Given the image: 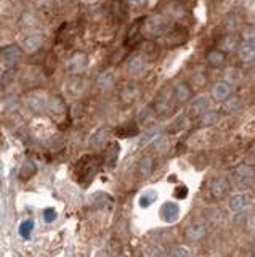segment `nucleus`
Instances as JSON below:
<instances>
[{"mask_svg":"<svg viewBox=\"0 0 255 257\" xmlns=\"http://www.w3.org/2000/svg\"><path fill=\"white\" fill-rule=\"evenodd\" d=\"M153 167H154V161L151 156H143L142 159L138 161V166H137V172H138V177L145 180L148 179L150 175L153 174Z\"/></svg>","mask_w":255,"mask_h":257,"instance_id":"ddd939ff","label":"nucleus"},{"mask_svg":"<svg viewBox=\"0 0 255 257\" xmlns=\"http://www.w3.org/2000/svg\"><path fill=\"white\" fill-rule=\"evenodd\" d=\"M172 108V100H170V93H160V95L156 98V101H154V111H156V114H159V116H162V114H167L170 111Z\"/></svg>","mask_w":255,"mask_h":257,"instance_id":"f8f14e48","label":"nucleus"},{"mask_svg":"<svg viewBox=\"0 0 255 257\" xmlns=\"http://www.w3.org/2000/svg\"><path fill=\"white\" fill-rule=\"evenodd\" d=\"M173 95H175L178 103H185V101H188V100H190V97H191V89L188 87V84L178 82L175 85V90H173Z\"/></svg>","mask_w":255,"mask_h":257,"instance_id":"5701e85b","label":"nucleus"},{"mask_svg":"<svg viewBox=\"0 0 255 257\" xmlns=\"http://www.w3.org/2000/svg\"><path fill=\"white\" fill-rule=\"evenodd\" d=\"M36 174H37V166H36V162H32V161H26V162H23L21 169H19V179L26 182V180H29V179L34 177Z\"/></svg>","mask_w":255,"mask_h":257,"instance_id":"b1692460","label":"nucleus"},{"mask_svg":"<svg viewBox=\"0 0 255 257\" xmlns=\"http://www.w3.org/2000/svg\"><path fill=\"white\" fill-rule=\"evenodd\" d=\"M218 121V114L215 111H205L203 116H201V124L203 126H212Z\"/></svg>","mask_w":255,"mask_h":257,"instance_id":"7c9ffc66","label":"nucleus"},{"mask_svg":"<svg viewBox=\"0 0 255 257\" xmlns=\"http://www.w3.org/2000/svg\"><path fill=\"white\" fill-rule=\"evenodd\" d=\"M154 201H157V192L156 190H148L140 196L138 204H140V207L146 209V207H150L151 204H154Z\"/></svg>","mask_w":255,"mask_h":257,"instance_id":"c85d7f7f","label":"nucleus"},{"mask_svg":"<svg viewBox=\"0 0 255 257\" xmlns=\"http://www.w3.org/2000/svg\"><path fill=\"white\" fill-rule=\"evenodd\" d=\"M173 194H175V198L177 199H185L186 196H188V188L186 187H177L175 188V192H173Z\"/></svg>","mask_w":255,"mask_h":257,"instance_id":"e433bc0d","label":"nucleus"},{"mask_svg":"<svg viewBox=\"0 0 255 257\" xmlns=\"http://www.w3.org/2000/svg\"><path fill=\"white\" fill-rule=\"evenodd\" d=\"M32 230H34V222L32 220H24L21 227H19V235L23 236V238H29Z\"/></svg>","mask_w":255,"mask_h":257,"instance_id":"473e14b6","label":"nucleus"},{"mask_svg":"<svg viewBox=\"0 0 255 257\" xmlns=\"http://www.w3.org/2000/svg\"><path fill=\"white\" fill-rule=\"evenodd\" d=\"M119 153H120V146L117 141H111L106 148V153H104V164L108 167H114L117 162L119 158Z\"/></svg>","mask_w":255,"mask_h":257,"instance_id":"4468645a","label":"nucleus"},{"mask_svg":"<svg viewBox=\"0 0 255 257\" xmlns=\"http://www.w3.org/2000/svg\"><path fill=\"white\" fill-rule=\"evenodd\" d=\"M98 84L102 89H109V87L114 84V76H112V72H104L100 76L98 79Z\"/></svg>","mask_w":255,"mask_h":257,"instance_id":"2f4dec72","label":"nucleus"},{"mask_svg":"<svg viewBox=\"0 0 255 257\" xmlns=\"http://www.w3.org/2000/svg\"><path fill=\"white\" fill-rule=\"evenodd\" d=\"M243 42L255 47V26H254V28H247L243 32Z\"/></svg>","mask_w":255,"mask_h":257,"instance_id":"72a5a7b5","label":"nucleus"},{"mask_svg":"<svg viewBox=\"0 0 255 257\" xmlns=\"http://www.w3.org/2000/svg\"><path fill=\"white\" fill-rule=\"evenodd\" d=\"M251 201H252L251 193H239L230 199V207L233 209V211H243L246 206L251 204Z\"/></svg>","mask_w":255,"mask_h":257,"instance_id":"2eb2a0df","label":"nucleus"},{"mask_svg":"<svg viewBox=\"0 0 255 257\" xmlns=\"http://www.w3.org/2000/svg\"><path fill=\"white\" fill-rule=\"evenodd\" d=\"M239 100L236 97H228L223 103V111L225 113H234L239 108Z\"/></svg>","mask_w":255,"mask_h":257,"instance_id":"c756f323","label":"nucleus"},{"mask_svg":"<svg viewBox=\"0 0 255 257\" xmlns=\"http://www.w3.org/2000/svg\"><path fill=\"white\" fill-rule=\"evenodd\" d=\"M254 154H255V148H254Z\"/></svg>","mask_w":255,"mask_h":257,"instance_id":"c03bdc74","label":"nucleus"},{"mask_svg":"<svg viewBox=\"0 0 255 257\" xmlns=\"http://www.w3.org/2000/svg\"><path fill=\"white\" fill-rule=\"evenodd\" d=\"M26 105H28V108L34 114H42L49 110V98L44 93H31L26 98Z\"/></svg>","mask_w":255,"mask_h":257,"instance_id":"7ed1b4c3","label":"nucleus"},{"mask_svg":"<svg viewBox=\"0 0 255 257\" xmlns=\"http://www.w3.org/2000/svg\"><path fill=\"white\" fill-rule=\"evenodd\" d=\"M205 227L203 224H193L185 230V240L190 243H198L205 236Z\"/></svg>","mask_w":255,"mask_h":257,"instance_id":"9b49d317","label":"nucleus"},{"mask_svg":"<svg viewBox=\"0 0 255 257\" xmlns=\"http://www.w3.org/2000/svg\"><path fill=\"white\" fill-rule=\"evenodd\" d=\"M196 84L198 85H204L205 84V76H204V74H201V76H196Z\"/></svg>","mask_w":255,"mask_h":257,"instance_id":"ea45409f","label":"nucleus"},{"mask_svg":"<svg viewBox=\"0 0 255 257\" xmlns=\"http://www.w3.org/2000/svg\"><path fill=\"white\" fill-rule=\"evenodd\" d=\"M230 93H231V87L226 82H218L213 85V89H212V97L217 101H225L228 97H230Z\"/></svg>","mask_w":255,"mask_h":257,"instance_id":"6ab92c4d","label":"nucleus"},{"mask_svg":"<svg viewBox=\"0 0 255 257\" xmlns=\"http://www.w3.org/2000/svg\"><path fill=\"white\" fill-rule=\"evenodd\" d=\"M116 133L119 137H124V138H129V137H135L138 133V124L130 121V123H125L122 126H119L116 128Z\"/></svg>","mask_w":255,"mask_h":257,"instance_id":"412c9836","label":"nucleus"},{"mask_svg":"<svg viewBox=\"0 0 255 257\" xmlns=\"http://www.w3.org/2000/svg\"><path fill=\"white\" fill-rule=\"evenodd\" d=\"M226 80H230V82H236V80H238L236 72H234V71H228V74H226Z\"/></svg>","mask_w":255,"mask_h":257,"instance_id":"58836bf2","label":"nucleus"},{"mask_svg":"<svg viewBox=\"0 0 255 257\" xmlns=\"http://www.w3.org/2000/svg\"><path fill=\"white\" fill-rule=\"evenodd\" d=\"M129 5L132 6V8H143V6L146 5V0H129Z\"/></svg>","mask_w":255,"mask_h":257,"instance_id":"4c0bfd02","label":"nucleus"},{"mask_svg":"<svg viewBox=\"0 0 255 257\" xmlns=\"http://www.w3.org/2000/svg\"><path fill=\"white\" fill-rule=\"evenodd\" d=\"M127 71H129L132 76H138L145 71V60L142 57H133L127 63Z\"/></svg>","mask_w":255,"mask_h":257,"instance_id":"4be33fe9","label":"nucleus"},{"mask_svg":"<svg viewBox=\"0 0 255 257\" xmlns=\"http://www.w3.org/2000/svg\"><path fill=\"white\" fill-rule=\"evenodd\" d=\"M49 111L53 114V116H64L66 114V103L63 101L61 97H51L49 98Z\"/></svg>","mask_w":255,"mask_h":257,"instance_id":"dca6fc26","label":"nucleus"},{"mask_svg":"<svg viewBox=\"0 0 255 257\" xmlns=\"http://www.w3.org/2000/svg\"><path fill=\"white\" fill-rule=\"evenodd\" d=\"M42 217H44V220L47 222V224H51V222H55V219H56V211L53 207H47L44 211V214H42Z\"/></svg>","mask_w":255,"mask_h":257,"instance_id":"f704fd0d","label":"nucleus"},{"mask_svg":"<svg viewBox=\"0 0 255 257\" xmlns=\"http://www.w3.org/2000/svg\"><path fill=\"white\" fill-rule=\"evenodd\" d=\"M160 219H162L165 224H173V222H177L178 217H180V207L177 202H164L162 206H160Z\"/></svg>","mask_w":255,"mask_h":257,"instance_id":"0eeeda50","label":"nucleus"},{"mask_svg":"<svg viewBox=\"0 0 255 257\" xmlns=\"http://www.w3.org/2000/svg\"><path fill=\"white\" fill-rule=\"evenodd\" d=\"M2 57H3V62L8 66H15L16 63H19V60L23 58V50L19 49L18 45H8L3 49Z\"/></svg>","mask_w":255,"mask_h":257,"instance_id":"9d476101","label":"nucleus"},{"mask_svg":"<svg viewBox=\"0 0 255 257\" xmlns=\"http://www.w3.org/2000/svg\"><path fill=\"white\" fill-rule=\"evenodd\" d=\"M98 169H100V159L97 156H90L89 154V156L80 158L77 162L79 182L82 185H89L98 174Z\"/></svg>","mask_w":255,"mask_h":257,"instance_id":"f257e3e1","label":"nucleus"},{"mask_svg":"<svg viewBox=\"0 0 255 257\" xmlns=\"http://www.w3.org/2000/svg\"><path fill=\"white\" fill-rule=\"evenodd\" d=\"M239 58L246 63L252 62V60L255 58V47L246 44V42H241V45H239Z\"/></svg>","mask_w":255,"mask_h":257,"instance_id":"cd10ccee","label":"nucleus"},{"mask_svg":"<svg viewBox=\"0 0 255 257\" xmlns=\"http://www.w3.org/2000/svg\"><path fill=\"white\" fill-rule=\"evenodd\" d=\"M170 257H190V251L183 246H175L170 251Z\"/></svg>","mask_w":255,"mask_h":257,"instance_id":"c9c22d12","label":"nucleus"},{"mask_svg":"<svg viewBox=\"0 0 255 257\" xmlns=\"http://www.w3.org/2000/svg\"><path fill=\"white\" fill-rule=\"evenodd\" d=\"M2 188H3V166L0 162V192H2Z\"/></svg>","mask_w":255,"mask_h":257,"instance_id":"a19ab883","label":"nucleus"},{"mask_svg":"<svg viewBox=\"0 0 255 257\" xmlns=\"http://www.w3.org/2000/svg\"><path fill=\"white\" fill-rule=\"evenodd\" d=\"M87 64H89V58L84 52H76L74 55L68 60V64H66V69L71 74H80L85 71Z\"/></svg>","mask_w":255,"mask_h":257,"instance_id":"20e7f679","label":"nucleus"},{"mask_svg":"<svg viewBox=\"0 0 255 257\" xmlns=\"http://www.w3.org/2000/svg\"><path fill=\"white\" fill-rule=\"evenodd\" d=\"M252 253H254V256H255V241H254V245H252Z\"/></svg>","mask_w":255,"mask_h":257,"instance_id":"79ce46f5","label":"nucleus"},{"mask_svg":"<svg viewBox=\"0 0 255 257\" xmlns=\"http://www.w3.org/2000/svg\"><path fill=\"white\" fill-rule=\"evenodd\" d=\"M92 201H93V207L104 209V207H108L112 202V198H111L109 194H106V193H95V194L92 196Z\"/></svg>","mask_w":255,"mask_h":257,"instance_id":"a878e982","label":"nucleus"},{"mask_svg":"<svg viewBox=\"0 0 255 257\" xmlns=\"http://www.w3.org/2000/svg\"><path fill=\"white\" fill-rule=\"evenodd\" d=\"M119 257H129V256H124V254H122V256H119Z\"/></svg>","mask_w":255,"mask_h":257,"instance_id":"37998d69","label":"nucleus"},{"mask_svg":"<svg viewBox=\"0 0 255 257\" xmlns=\"http://www.w3.org/2000/svg\"><path fill=\"white\" fill-rule=\"evenodd\" d=\"M231 179H233V184L239 187V188H249L254 180H255V169L251 166H239L233 171L231 174Z\"/></svg>","mask_w":255,"mask_h":257,"instance_id":"f03ea898","label":"nucleus"},{"mask_svg":"<svg viewBox=\"0 0 255 257\" xmlns=\"http://www.w3.org/2000/svg\"><path fill=\"white\" fill-rule=\"evenodd\" d=\"M111 137V128L109 127H100L97 132L92 133V137L89 140V146L92 150H100L103 148Z\"/></svg>","mask_w":255,"mask_h":257,"instance_id":"39448f33","label":"nucleus"},{"mask_svg":"<svg viewBox=\"0 0 255 257\" xmlns=\"http://www.w3.org/2000/svg\"><path fill=\"white\" fill-rule=\"evenodd\" d=\"M23 47H24V50L28 52V53H36V52L40 50V47H42V37L37 36V34L28 36V37L24 39Z\"/></svg>","mask_w":255,"mask_h":257,"instance_id":"aec40b11","label":"nucleus"},{"mask_svg":"<svg viewBox=\"0 0 255 257\" xmlns=\"http://www.w3.org/2000/svg\"><path fill=\"white\" fill-rule=\"evenodd\" d=\"M207 108H209V100H207L205 97H201L190 106V116L191 118H201L207 111Z\"/></svg>","mask_w":255,"mask_h":257,"instance_id":"a211bd4d","label":"nucleus"},{"mask_svg":"<svg viewBox=\"0 0 255 257\" xmlns=\"http://www.w3.org/2000/svg\"><path fill=\"white\" fill-rule=\"evenodd\" d=\"M66 90H68V93H69V95H72V97L80 95V93L84 92V80L79 79V77L71 79L69 82L66 84Z\"/></svg>","mask_w":255,"mask_h":257,"instance_id":"bb28decb","label":"nucleus"},{"mask_svg":"<svg viewBox=\"0 0 255 257\" xmlns=\"http://www.w3.org/2000/svg\"><path fill=\"white\" fill-rule=\"evenodd\" d=\"M145 32L148 34V36H151V37H157L160 36V34L164 32L165 29V21H164V18L162 16H151L148 21L145 23Z\"/></svg>","mask_w":255,"mask_h":257,"instance_id":"423d86ee","label":"nucleus"},{"mask_svg":"<svg viewBox=\"0 0 255 257\" xmlns=\"http://www.w3.org/2000/svg\"><path fill=\"white\" fill-rule=\"evenodd\" d=\"M238 40H239V37L236 36V34H226V36L218 42V50L223 52V53L233 52L238 47Z\"/></svg>","mask_w":255,"mask_h":257,"instance_id":"f3484780","label":"nucleus"},{"mask_svg":"<svg viewBox=\"0 0 255 257\" xmlns=\"http://www.w3.org/2000/svg\"><path fill=\"white\" fill-rule=\"evenodd\" d=\"M207 62L213 67H221L225 64V53L220 50H210L207 53Z\"/></svg>","mask_w":255,"mask_h":257,"instance_id":"393cba45","label":"nucleus"},{"mask_svg":"<svg viewBox=\"0 0 255 257\" xmlns=\"http://www.w3.org/2000/svg\"><path fill=\"white\" fill-rule=\"evenodd\" d=\"M140 93H142V89L135 82H129L120 90V100H122L124 105H132L140 98Z\"/></svg>","mask_w":255,"mask_h":257,"instance_id":"6e6552de","label":"nucleus"},{"mask_svg":"<svg viewBox=\"0 0 255 257\" xmlns=\"http://www.w3.org/2000/svg\"><path fill=\"white\" fill-rule=\"evenodd\" d=\"M230 190H231V185H230V182H228L226 179L220 177V179L212 180V184H210V193H212V196L215 199H223L225 196L230 193Z\"/></svg>","mask_w":255,"mask_h":257,"instance_id":"1a4fd4ad","label":"nucleus"}]
</instances>
